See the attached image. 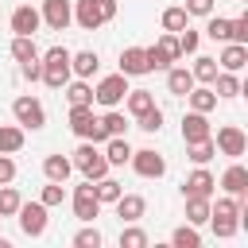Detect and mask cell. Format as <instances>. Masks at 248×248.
I'll return each instance as SVG.
<instances>
[{"mask_svg": "<svg viewBox=\"0 0 248 248\" xmlns=\"http://www.w3.org/2000/svg\"><path fill=\"white\" fill-rule=\"evenodd\" d=\"M12 116H16L19 128H31V132H39V128L46 124V108H43V101H39V97H27V93L12 101Z\"/></svg>", "mask_w": 248, "mask_h": 248, "instance_id": "obj_4", "label": "cell"}, {"mask_svg": "<svg viewBox=\"0 0 248 248\" xmlns=\"http://www.w3.org/2000/svg\"><path fill=\"white\" fill-rule=\"evenodd\" d=\"M213 0H186V16H209Z\"/></svg>", "mask_w": 248, "mask_h": 248, "instance_id": "obj_46", "label": "cell"}, {"mask_svg": "<svg viewBox=\"0 0 248 248\" xmlns=\"http://www.w3.org/2000/svg\"><path fill=\"white\" fill-rule=\"evenodd\" d=\"M236 4H244V0H236Z\"/></svg>", "mask_w": 248, "mask_h": 248, "instance_id": "obj_50", "label": "cell"}, {"mask_svg": "<svg viewBox=\"0 0 248 248\" xmlns=\"http://www.w3.org/2000/svg\"><path fill=\"white\" fill-rule=\"evenodd\" d=\"M132 170L140 174V178H163L167 174V159L159 155V151H151V147H143V151H132Z\"/></svg>", "mask_w": 248, "mask_h": 248, "instance_id": "obj_9", "label": "cell"}, {"mask_svg": "<svg viewBox=\"0 0 248 248\" xmlns=\"http://www.w3.org/2000/svg\"><path fill=\"white\" fill-rule=\"evenodd\" d=\"M229 43H248V16H236L229 23Z\"/></svg>", "mask_w": 248, "mask_h": 248, "instance_id": "obj_42", "label": "cell"}, {"mask_svg": "<svg viewBox=\"0 0 248 248\" xmlns=\"http://www.w3.org/2000/svg\"><path fill=\"white\" fill-rule=\"evenodd\" d=\"M39 23H43V16H39V8H31V4H19V8L12 12V31H16V35H35Z\"/></svg>", "mask_w": 248, "mask_h": 248, "instance_id": "obj_16", "label": "cell"}, {"mask_svg": "<svg viewBox=\"0 0 248 248\" xmlns=\"http://www.w3.org/2000/svg\"><path fill=\"white\" fill-rule=\"evenodd\" d=\"M74 19H78L81 31H97L101 23H108L105 12H101V0H78L74 4Z\"/></svg>", "mask_w": 248, "mask_h": 248, "instance_id": "obj_13", "label": "cell"}, {"mask_svg": "<svg viewBox=\"0 0 248 248\" xmlns=\"http://www.w3.org/2000/svg\"><path fill=\"white\" fill-rule=\"evenodd\" d=\"M39 202H43L46 209H50V205H62V202H66V186H62V182H50V186H43V198H39Z\"/></svg>", "mask_w": 248, "mask_h": 248, "instance_id": "obj_40", "label": "cell"}, {"mask_svg": "<svg viewBox=\"0 0 248 248\" xmlns=\"http://www.w3.org/2000/svg\"><path fill=\"white\" fill-rule=\"evenodd\" d=\"M170 244H174V248H198V244H202L198 225H190V221H186L182 229H174V232H170Z\"/></svg>", "mask_w": 248, "mask_h": 248, "instance_id": "obj_32", "label": "cell"}, {"mask_svg": "<svg viewBox=\"0 0 248 248\" xmlns=\"http://www.w3.org/2000/svg\"><path fill=\"white\" fill-rule=\"evenodd\" d=\"M213 155H217L213 136H209V140H202V143H186V159H190V163H198V167H205Z\"/></svg>", "mask_w": 248, "mask_h": 248, "instance_id": "obj_29", "label": "cell"}, {"mask_svg": "<svg viewBox=\"0 0 248 248\" xmlns=\"http://www.w3.org/2000/svg\"><path fill=\"white\" fill-rule=\"evenodd\" d=\"M221 186H225V194H232V198H248V170H244L240 163H232V167L221 174Z\"/></svg>", "mask_w": 248, "mask_h": 248, "instance_id": "obj_17", "label": "cell"}, {"mask_svg": "<svg viewBox=\"0 0 248 248\" xmlns=\"http://www.w3.org/2000/svg\"><path fill=\"white\" fill-rule=\"evenodd\" d=\"M70 132L78 140H89V143H105L108 140L101 120L93 116V105H70Z\"/></svg>", "mask_w": 248, "mask_h": 248, "instance_id": "obj_2", "label": "cell"}, {"mask_svg": "<svg viewBox=\"0 0 248 248\" xmlns=\"http://www.w3.org/2000/svg\"><path fill=\"white\" fill-rule=\"evenodd\" d=\"M124 105H128L132 116H140V112H147V108L155 105V97H151L147 89H128V93H124Z\"/></svg>", "mask_w": 248, "mask_h": 248, "instance_id": "obj_28", "label": "cell"}, {"mask_svg": "<svg viewBox=\"0 0 248 248\" xmlns=\"http://www.w3.org/2000/svg\"><path fill=\"white\" fill-rule=\"evenodd\" d=\"M186 19H190V16H186V8H167V12H163V31L178 35V31L186 27Z\"/></svg>", "mask_w": 248, "mask_h": 248, "instance_id": "obj_37", "label": "cell"}, {"mask_svg": "<svg viewBox=\"0 0 248 248\" xmlns=\"http://www.w3.org/2000/svg\"><path fill=\"white\" fill-rule=\"evenodd\" d=\"M85 178H105L108 174V159H105V151H97V143H89V140H81V147L74 151V159H70Z\"/></svg>", "mask_w": 248, "mask_h": 248, "instance_id": "obj_3", "label": "cell"}, {"mask_svg": "<svg viewBox=\"0 0 248 248\" xmlns=\"http://www.w3.org/2000/svg\"><path fill=\"white\" fill-rule=\"evenodd\" d=\"M213 132H209V120H205V112H186L182 116V140L186 143H202V140H209Z\"/></svg>", "mask_w": 248, "mask_h": 248, "instance_id": "obj_14", "label": "cell"}, {"mask_svg": "<svg viewBox=\"0 0 248 248\" xmlns=\"http://www.w3.org/2000/svg\"><path fill=\"white\" fill-rule=\"evenodd\" d=\"M12 58H16L19 66H23V62H35V58H39L35 39H31V35H16V39H12Z\"/></svg>", "mask_w": 248, "mask_h": 248, "instance_id": "obj_25", "label": "cell"}, {"mask_svg": "<svg viewBox=\"0 0 248 248\" xmlns=\"http://www.w3.org/2000/svg\"><path fill=\"white\" fill-rule=\"evenodd\" d=\"M12 178H16V163H12V155H0V186Z\"/></svg>", "mask_w": 248, "mask_h": 248, "instance_id": "obj_47", "label": "cell"}, {"mask_svg": "<svg viewBox=\"0 0 248 248\" xmlns=\"http://www.w3.org/2000/svg\"><path fill=\"white\" fill-rule=\"evenodd\" d=\"M19 202H23V198H19V194H16V190L4 182V186H0V217H16Z\"/></svg>", "mask_w": 248, "mask_h": 248, "instance_id": "obj_39", "label": "cell"}, {"mask_svg": "<svg viewBox=\"0 0 248 248\" xmlns=\"http://www.w3.org/2000/svg\"><path fill=\"white\" fill-rule=\"evenodd\" d=\"M74 244H78V248H101V232H97V229H81V232L74 236Z\"/></svg>", "mask_w": 248, "mask_h": 248, "instance_id": "obj_45", "label": "cell"}, {"mask_svg": "<svg viewBox=\"0 0 248 248\" xmlns=\"http://www.w3.org/2000/svg\"><path fill=\"white\" fill-rule=\"evenodd\" d=\"M39 62H43V78H39V81H46L50 89H62V85L74 78V70H70V50H66V46H50Z\"/></svg>", "mask_w": 248, "mask_h": 248, "instance_id": "obj_1", "label": "cell"}, {"mask_svg": "<svg viewBox=\"0 0 248 248\" xmlns=\"http://www.w3.org/2000/svg\"><path fill=\"white\" fill-rule=\"evenodd\" d=\"M213 93H217V97H236V93H240V81H236V74H232V70L217 74V78H213Z\"/></svg>", "mask_w": 248, "mask_h": 248, "instance_id": "obj_34", "label": "cell"}, {"mask_svg": "<svg viewBox=\"0 0 248 248\" xmlns=\"http://www.w3.org/2000/svg\"><path fill=\"white\" fill-rule=\"evenodd\" d=\"M213 186H217V178H213L205 167H198V170L182 182V194H186V198H213Z\"/></svg>", "mask_w": 248, "mask_h": 248, "instance_id": "obj_15", "label": "cell"}, {"mask_svg": "<svg viewBox=\"0 0 248 248\" xmlns=\"http://www.w3.org/2000/svg\"><path fill=\"white\" fill-rule=\"evenodd\" d=\"M105 159H108V167H124V163L132 159L128 140H124V136H108V140H105Z\"/></svg>", "mask_w": 248, "mask_h": 248, "instance_id": "obj_21", "label": "cell"}, {"mask_svg": "<svg viewBox=\"0 0 248 248\" xmlns=\"http://www.w3.org/2000/svg\"><path fill=\"white\" fill-rule=\"evenodd\" d=\"M186 221L190 225H205L209 221V198H186Z\"/></svg>", "mask_w": 248, "mask_h": 248, "instance_id": "obj_31", "label": "cell"}, {"mask_svg": "<svg viewBox=\"0 0 248 248\" xmlns=\"http://www.w3.org/2000/svg\"><path fill=\"white\" fill-rule=\"evenodd\" d=\"M194 85H198V81H194V74H190L186 66H167V89H170L174 97H186Z\"/></svg>", "mask_w": 248, "mask_h": 248, "instance_id": "obj_19", "label": "cell"}, {"mask_svg": "<svg viewBox=\"0 0 248 248\" xmlns=\"http://www.w3.org/2000/svg\"><path fill=\"white\" fill-rule=\"evenodd\" d=\"M213 147H217L221 155H229V159H240V155L248 151V136H244L236 124H225V128H217V140H213Z\"/></svg>", "mask_w": 248, "mask_h": 248, "instance_id": "obj_8", "label": "cell"}, {"mask_svg": "<svg viewBox=\"0 0 248 248\" xmlns=\"http://www.w3.org/2000/svg\"><path fill=\"white\" fill-rule=\"evenodd\" d=\"M120 74H124V78L151 74V66H147V46H124V50H120Z\"/></svg>", "mask_w": 248, "mask_h": 248, "instance_id": "obj_12", "label": "cell"}, {"mask_svg": "<svg viewBox=\"0 0 248 248\" xmlns=\"http://www.w3.org/2000/svg\"><path fill=\"white\" fill-rule=\"evenodd\" d=\"M101 128H105V136H124V132H128V120H124V112L108 108V112L101 116Z\"/></svg>", "mask_w": 248, "mask_h": 248, "instance_id": "obj_36", "label": "cell"}, {"mask_svg": "<svg viewBox=\"0 0 248 248\" xmlns=\"http://www.w3.org/2000/svg\"><path fill=\"white\" fill-rule=\"evenodd\" d=\"M136 128H143V132H159V128H163V108L151 105L147 112H140V116H136Z\"/></svg>", "mask_w": 248, "mask_h": 248, "instance_id": "obj_38", "label": "cell"}, {"mask_svg": "<svg viewBox=\"0 0 248 248\" xmlns=\"http://www.w3.org/2000/svg\"><path fill=\"white\" fill-rule=\"evenodd\" d=\"M70 170H74V163H70L66 155H46V159H43V174H46V182H66Z\"/></svg>", "mask_w": 248, "mask_h": 248, "instance_id": "obj_22", "label": "cell"}, {"mask_svg": "<svg viewBox=\"0 0 248 248\" xmlns=\"http://www.w3.org/2000/svg\"><path fill=\"white\" fill-rule=\"evenodd\" d=\"M120 248H147V232L136 229V225L124 229V232H120Z\"/></svg>", "mask_w": 248, "mask_h": 248, "instance_id": "obj_41", "label": "cell"}, {"mask_svg": "<svg viewBox=\"0 0 248 248\" xmlns=\"http://www.w3.org/2000/svg\"><path fill=\"white\" fill-rule=\"evenodd\" d=\"M112 205H116V217H120V221H128V225H132V221H140V217H143V209H147V202H143L140 194H120Z\"/></svg>", "mask_w": 248, "mask_h": 248, "instance_id": "obj_18", "label": "cell"}, {"mask_svg": "<svg viewBox=\"0 0 248 248\" xmlns=\"http://www.w3.org/2000/svg\"><path fill=\"white\" fill-rule=\"evenodd\" d=\"M19 147H23V128L0 124V155H16Z\"/></svg>", "mask_w": 248, "mask_h": 248, "instance_id": "obj_27", "label": "cell"}, {"mask_svg": "<svg viewBox=\"0 0 248 248\" xmlns=\"http://www.w3.org/2000/svg\"><path fill=\"white\" fill-rule=\"evenodd\" d=\"M124 93H128V78H124V74H108V78H101V81H97L93 101H101L105 108H116V105L124 101Z\"/></svg>", "mask_w": 248, "mask_h": 248, "instance_id": "obj_6", "label": "cell"}, {"mask_svg": "<svg viewBox=\"0 0 248 248\" xmlns=\"http://www.w3.org/2000/svg\"><path fill=\"white\" fill-rule=\"evenodd\" d=\"M16 217H19V229L27 236H43L46 232V205L43 202H19Z\"/></svg>", "mask_w": 248, "mask_h": 248, "instance_id": "obj_7", "label": "cell"}, {"mask_svg": "<svg viewBox=\"0 0 248 248\" xmlns=\"http://www.w3.org/2000/svg\"><path fill=\"white\" fill-rule=\"evenodd\" d=\"M19 70H23V78H27V81H39V78H43V62H39V58H35V62H23Z\"/></svg>", "mask_w": 248, "mask_h": 248, "instance_id": "obj_48", "label": "cell"}, {"mask_svg": "<svg viewBox=\"0 0 248 248\" xmlns=\"http://www.w3.org/2000/svg\"><path fill=\"white\" fill-rule=\"evenodd\" d=\"M101 12H105V19H112L116 16V0H101Z\"/></svg>", "mask_w": 248, "mask_h": 248, "instance_id": "obj_49", "label": "cell"}, {"mask_svg": "<svg viewBox=\"0 0 248 248\" xmlns=\"http://www.w3.org/2000/svg\"><path fill=\"white\" fill-rule=\"evenodd\" d=\"M209 221H213V232H217V236H225V240L240 229V221H236V217H209Z\"/></svg>", "mask_w": 248, "mask_h": 248, "instance_id": "obj_44", "label": "cell"}, {"mask_svg": "<svg viewBox=\"0 0 248 248\" xmlns=\"http://www.w3.org/2000/svg\"><path fill=\"white\" fill-rule=\"evenodd\" d=\"M93 194H97V202L105 205V202H116V198L124 194V186H120L116 178H108V174H105V178H97V182H93Z\"/></svg>", "mask_w": 248, "mask_h": 248, "instance_id": "obj_30", "label": "cell"}, {"mask_svg": "<svg viewBox=\"0 0 248 248\" xmlns=\"http://www.w3.org/2000/svg\"><path fill=\"white\" fill-rule=\"evenodd\" d=\"M70 70H74L78 78H93V74L101 70L97 50H78V54H70Z\"/></svg>", "mask_w": 248, "mask_h": 248, "instance_id": "obj_20", "label": "cell"}, {"mask_svg": "<svg viewBox=\"0 0 248 248\" xmlns=\"http://www.w3.org/2000/svg\"><path fill=\"white\" fill-rule=\"evenodd\" d=\"M43 23L50 27V31H66L70 27V19H74V4L70 0H43Z\"/></svg>", "mask_w": 248, "mask_h": 248, "instance_id": "obj_11", "label": "cell"}, {"mask_svg": "<svg viewBox=\"0 0 248 248\" xmlns=\"http://www.w3.org/2000/svg\"><path fill=\"white\" fill-rule=\"evenodd\" d=\"M178 58H182V50H178V35H170V31H167L155 46H147V66H151V70H167V66L178 62Z\"/></svg>", "mask_w": 248, "mask_h": 248, "instance_id": "obj_5", "label": "cell"}, {"mask_svg": "<svg viewBox=\"0 0 248 248\" xmlns=\"http://www.w3.org/2000/svg\"><path fill=\"white\" fill-rule=\"evenodd\" d=\"M101 213V202L93 194V178H85L81 186H74V217L78 221H93Z\"/></svg>", "mask_w": 248, "mask_h": 248, "instance_id": "obj_10", "label": "cell"}, {"mask_svg": "<svg viewBox=\"0 0 248 248\" xmlns=\"http://www.w3.org/2000/svg\"><path fill=\"white\" fill-rule=\"evenodd\" d=\"M62 89H66V101H70V105H93V85H89L85 78H78V81H66Z\"/></svg>", "mask_w": 248, "mask_h": 248, "instance_id": "obj_26", "label": "cell"}, {"mask_svg": "<svg viewBox=\"0 0 248 248\" xmlns=\"http://www.w3.org/2000/svg\"><path fill=\"white\" fill-rule=\"evenodd\" d=\"M194 81H202V85H213V78H217V58H194Z\"/></svg>", "mask_w": 248, "mask_h": 248, "instance_id": "obj_33", "label": "cell"}, {"mask_svg": "<svg viewBox=\"0 0 248 248\" xmlns=\"http://www.w3.org/2000/svg\"><path fill=\"white\" fill-rule=\"evenodd\" d=\"M198 43H202V35H198V31H190V27H182V31H178V50H182V54H194V50H198Z\"/></svg>", "mask_w": 248, "mask_h": 248, "instance_id": "obj_43", "label": "cell"}, {"mask_svg": "<svg viewBox=\"0 0 248 248\" xmlns=\"http://www.w3.org/2000/svg\"><path fill=\"white\" fill-rule=\"evenodd\" d=\"M229 23H232V19H225V16H213V12H209V23H205V35H209L213 43H229Z\"/></svg>", "mask_w": 248, "mask_h": 248, "instance_id": "obj_35", "label": "cell"}, {"mask_svg": "<svg viewBox=\"0 0 248 248\" xmlns=\"http://www.w3.org/2000/svg\"><path fill=\"white\" fill-rule=\"evenodd\" d=\"M244 62H248V43H225V50H221V66L225 70H244Z\"/></svg>", "mask_w": 248, "mask_h": 248, "instance_id": "obj_23", "label": "cell"}, {"mask_svg": "<svg viewBox=\"0 0 248 248\" xmlns=\"http://www.w3.org/2000/svg\"><path fill=\"white\" fill-rule=\"evenodd\" d=\"M186 101H190V108H194V112H213V108H217V93H213L209 85H202V89L194 85V89L186 93Z\"/></svg>", "mask_w": 248, "mask_h": 248, "instance_id": "obj_24", "label": "cell"}]
</instances>
